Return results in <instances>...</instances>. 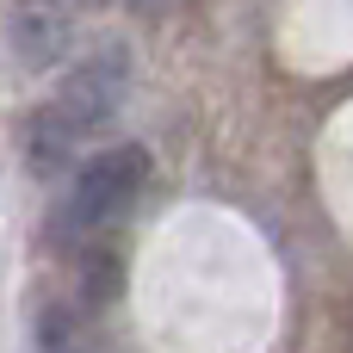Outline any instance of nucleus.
Listing matches in <instances>:
<instances>
[{
  "label": "nucleus",
  "mask_w": 353,
  "mask_h": 353,
  "mask_svg": "<svg viewBox=\"0 0 353 353\" xmlns=\"http://www.w3.org/2000/svg\"><path fill=\"white\" fill-rule=\"evenodd\" d=\"M124 87H130V56H124L118 43H105V50L81 56L43 105H50V112H56L74 137H93V130H99V124L124 105Z\"/></svg>",
  "instance_id": "obj_2"
},
{
  "label": "nucleus",
  "mask_w": 353,
  "mask_h": 353,
  "mask_svg": "<svg viewBox=\"0 0 353 353\" xmlns=\"http://www.w3.org/2000/svg\"><path fill=\"white\" fill-rule=\"evenodd\" d=\"M143 186H149V149L143 143H112V149L87 155L68 174V192L56 205V230L87 248V242H99L105 230H118L130 217Z\"/></svg>",
  "instance_id": "obj_1"
},
{
  "label": "nucleus",
  "mask_w": 353,
  "mask_h": 353,
  "mask_svg": "<svg viewBox=\"0 0 353 353\" xmlns=\"http://www.w3.org/2000/svg\"><path fill=\"white\" fill-rule=\"evenodd\" d=\"M124 6H130V12H155L161 0H124Z\"/></svg>",
  "instance_id": "obj_5"
},
{
  "label": "nucleus",
  "mask_w": 353,
  "mask_h": 353,
  "mask_svg": "<svg viewBox=\"0 0 353 353\" xmlns=\"http://www.w3.org/2000/svg\"><path fill=\"white\" fill-rule=\"evenodd\" d=\"M19 143H25V161L37 168V174H68V161H74V149H81V137L50 112V105H37V112H25V124H19Z\"/></svg>",
  "instance_id": "obj_4"
},
{
  "label": "nucleus",
  "mask_w": 353,
  "mask_h": 353,
  "mask_svg": "<svg viewBox=\"0 0 353 353\" xmlns=\"http://www.w3.org/2000/svg\"><path fill=\"white\" fill-rule=\"evenodd\" d=\"M6 50L25 68H56L74 50V12H68V0H12L6 6Z\"/></svg>",
  "instance_id": "obj_3"
}]
</instances>
